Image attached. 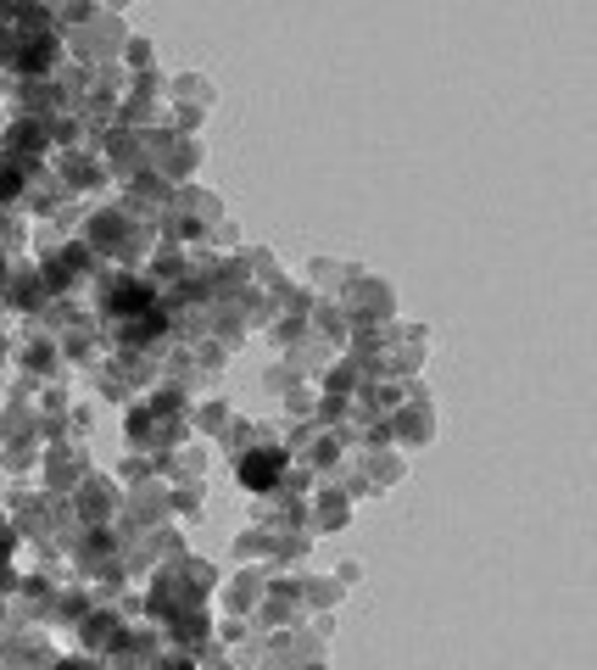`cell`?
<instances>
[{
	"mask_svg": "<svg viewBox=\"0 0 597 670\" xmlns=\"http://www.w3.org/2000/svg\"><path fill=\"white\" fill-rule=\"evenodd\" d=\"M279 469H285V452H246V458H240V486L268 492V486L279 480Z\"/></svg>",
	"mask_w": 597,
	"mask_h": 670,
	"instance_id": "1",
	"label": "cell"
},
{
	"mask_svg": "<svg viewBox=\"0 0 597 670\" xmlns=\"http://www.w3.org/2000/svg\"><path fill=\"white\" fill-rule=\"evenodd\" d=\"M112 313H151V285H118L112 291Z\"/></svg>",
	"mask_w": 597,
	"mask_h": 670,
	"instance_id": "2",
	"label": "cell"
},
{
	"mask_svg": "<svg viewBox=\"0 0 597 670\" xmlns=\"http://www.w3.org/2000/svg\"><path fill=\"white\" fill-rule=\"evenodd\" d=\"M45 62H51V45H28V51H23V68H28V73H39Z\"/></svg>",
	"mask_w": 597,
	"mask_h": 670,
	"instance_id": "3",
	"label": "cell"
},
{
	"mask_svg": "<svg viewBox=\"0 0 597 670\" xmlns=\"http://www.w3.org/2000/svg\"><path fill=\"white\" fill-rule=\"evenodd\" d=\"M11 190H17V173H11V168H0V196H11Z\"/></svg>",
	"mask_w": 597,
	"mask_h": 670,
	"instance_id": "4",
	"label": "cell"
}]
</instances>
